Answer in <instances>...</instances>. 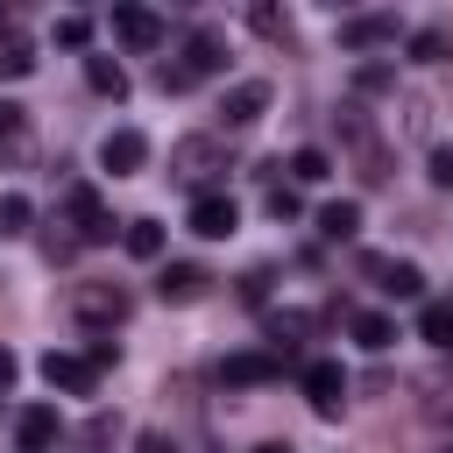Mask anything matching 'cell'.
<instances>
[{
  "instance_id": "14",
  "label": "cell",
  "mask_w": 453,
  "mask_h": 453,
  "mask_svg": "<svg viewBox=\"0 0 453 453\" xmlns=\"http://www.w3.org/2000/svg\"><path fill=\"white\" fill-rule=\"evenodd\" d=\"M276 375H283L276 354H226V361H219V382H226V389H255V382H276Z\"/></svg>"
},
{
  "instance_id": "33",
  "label": "cell",
  "mask_w": 453,
  "mask_h": 453,
  "mask_svg": "<svg viewBox=\"0 0 453 453\" xmlns=\"http://www.w3.org/2000/svg\"><path fill=\"white\" fill-rule=\"evenodd\" d=\"M134 453H177V439H170V432H142V439H134Z\"/></svg>"
},
{
  "instance_id": "23",
  "label": "cell",
  "mask_w": 453,
  "mask_h": 453,
  "mask_svg": "<svg viewBox=\"0 0 453 453\" xmlns=\"http://www.w3.org/2000/svg\"><path fill=\"white\" fill-rule=\"evenodd\" d=\"M326 177H333L326 149H297V156H290V184H326Z\"/></svg>"
},
{
  "instance_id": "18",
  "label": "cell",
  "mask_w": 453,
  "mask_h": 453,
  "mask_svg": "<svg viewBox=\"0 0 453 453\" xmlns=\"http://www.w3.org/2000/svg\"><path fill=\"white\" fill-rule=\"evenodd\" d=\"M28 71H35V50H28V42L14 35V21L0 14V78H28Z\"/></svg>"
},
{
  "instance_id": "36",
  "label": "cell",
  "mask_w": 453,
  "mask_h": 453,
  "mask_svg": "<svg viewBox=\"0 0 453 453\" xmlns=\"http://www.w3.org/2000/svg\"><path fill=\"white\" fill-rule=\"evenodd\" d=\"M255 453H290V446H255Z\"/></svg>"
},
{
  "instance_id": "16",
  "label": "cell",
  "mask_w": 453,
  "mask_h": 453,
  "mask_svg": "<svg viewBox=\"0 0 453 453\" xmlns=\"http://www.w3.org/2000/svg\"><path fill=\"white\" fill-rule=\"evenodd\" d=\"M14 446H21V453H50V446H57V411H42V403L21 411V418H14Z\"/></svg>"
},
{
  "instance_id": "3",
  "label": "cell",
  "mask_w": 453,
  "mask_h": 453,
  "mask_svg": "<svg viewBox=\"0 0 453 453\" xmlns=\"http://www.w3.org/2000/svg\"><path fill=\"white\" fill-rule=\"evenodd\" d=\"M64 205H71V241H78V248L113 241V212H106V198H99L92 184H71V191H64Z\"/></svg>"
},
{
  "instance_id": "1",
  "label": "cell",
  "mask_w": 453,
  "mask_h": 453,
  "mask_svg": "<svg viewBox=\"0 0 453 453\" xmlns=\"http://www.w3.org/2000/svg\"><path fill=\"white\" fill-rule=\"evenodd\" d=\"M333 127H340V142L354 149V170H361V184H382V177H389V170H382V134H375V120L361 113V99H340Z\"/></svg>"
},
{
  "instance_id": "29",
  "label": "cell",
  "mask_w": 453,
  "mask_h": 453,
  "mask_svg": "<svg viewBox=\"0 0 453 453\" xmlns=\"http://www.w3.org/2000/svg\"><path fill=\"white\" fill-rule=\"evenodd\" d=\"M248 28H255V35H269V42H276V35H283V14H276V7H269V0H255V7H248Z\"/></svg>"
},
{
  "instance_id": "24",
  "label": "cell",
  "mask_w": 453,
  "mask_h": 453,
  "mask_svg": "<svg viewBox=\"0 0 453 453\" xmlns=\"http://www.w3.org/2000/svg\"><path fill=\"white\" fill-rule=\"evenodd\" d=\"M418 333H425L432 347H453V304H425V311H418Z\"/></svg>"
},
{
  "instance_id": "28",
  "label": "cell",
  "mask_w": 453,
  "mask_h": 453,
  "mask_svg": "<svg viewBox=\"0 0 453 453\" xmlns=\"http://www.w3.org/2000/svg\"><path fill=\"white\" fill-rule=\"evenodd\" d=\"M262 205H269L276 219H297V184H283V177H276V184L262 191Z\"/></svg>"
},
{
  "instance_id": "2",
  "label": "cell",
  "mask_w": 453,
  "mask_h": 453,
  "mask_svg": "<svg viewBox=\"0 0 453 453\" xmlns=\"http://www.w3.org/2000/svg\"><path fill=\"white\" fill-rule=\"evenodd\" d=\"M212 170H226V149H219L212 134H191V142H177V149H170V177H177V184H191L198 198H205V177H212Z\"/></svg>"
},
{
  "instance_id": "7",
  "label": "cell",
  "mask_w": 453,
  "mask_h": 453,
  "mask_svg": "<svg viewBox=\"0 0 453 453\" xmlns=\"http://www.w3.org/2000/svg\"><path fill=\"white\" fill-rule=\"evenodd\" d=\"M304 396H311L319 418H340V403H347V375H340V361H304Z\"/></svg>"
},
{
  "instance_id": "26",
  "label": "cell",
  "mask_w": 453,
  "mask_h": 453,
  "mask_svg": "<svg viewBox=\"0 0 453 453\" xmlns=\"http://www.w3.org/2000/svg\"><path fill=\"white\" fill-rule=\"evenodd\" d=\"M28 219H35V205H28L21 191H7V198H0V234H21Z\"/></svg>"
},
{
  "instance_id": "10",
  "label": "cell",
  "mask_w": 453,
  "mask_h": 453,
  "mask_svg": "<svg viewBox=\"0 0 453 453\" xmlns=\"http://www.w3.org/2000/svg\"><path fill=\"white\" fill-rule=\"evenodd\" d=\"M241 226V205L226 198V191H205V198H191V234H205V241H226Z\"/></svg>"
},
{
  "instance_id": "6",
  "label": "cell",
  "mask_w": 453,
  "mask_h": 453,
  "mask_svg": "<svg viewBox=\"0 0 453 453\" xmlns=\"http://www.w3.org/2000/svg\"><path fill=\"white\" fill-rule=\"evenodd\" d=\"M396 35H403L396 14H347V21H340V50H354V57H361V50H389Z\"/></svg>"
},
{
  "instance_id": "11",
  "label": "cell",
  "mask_w": 453,
  "mask_h": 453,
  "mask_svg": "<svg viewBox=\"0 0 453 453\" xmlns=\"http://www.w3.org/2000/svg\"><path fill=\"white\" fill-rule=\"evenodd\" d=\"M361 269H368L389 297H425V269H418V262H396V255H361Z\"/></svg>"
},
{
  "instance_id": "20",
  "label": "cell",
  "mask_w": 453,
  "mask_h": 453,
  "mask_svg": "<svg viewBox=\"0 0 453 453\" xmlns=\"http://www.w3.org/2000/svg\"><path fill=\"white\" fill-rule=\"evenodd\" d=\"M85 85H92L99 99H127V71H120L113 57H85Z\"/></svg>"
},
{
  "instance_id": "8",
  "label": "cell",
  "mask_w": 453,
  "mask_h": 453,
  "mask_svg": "<svg viewBox=\"0 0 453 453\" xmlns=\"http://www.w3.org/2000/svg\"><path fill=\"white\" fill-rule=\"evenodd\" d=\"M177 64H184V78H191V85H198V78H219V71H226V35H219V28H198V35L184 42V57H177Z\"/></svg>"
},
{
  "instance_id": "5",
  "label": "cell",
  "mask_w": 453,
  "mask_h": 453,
  "mask_svg": "<svg viewBox=\"0 0 453 453\" xmlns=\"http://www.w3.org/2000/svg\"><path fill=\"white\" fill-rule=\"evenodd\" d=\"M262 113H269V85L262 78H241V85L219 92V127H255Z\"/></svg>"
},
{
  "instance_id": "30",
  "label": "cell",
  "mask_w": 453,
  "mask_h": 453,
  "mask_svg": "<svg viewBox=\"0 0 453 453\" xmlns=\"http://www.w3.org/2000/svg\"><path fill=\"white\" fill-rule=\"evenodd\" d=\"M389 78H396V71H389V64H361V71H354V92H382V85H389Z\"/></svg>"
},
{
  "instance_id": "9",
  "label": "cell",
  "mask_w": 453,
  "mask_h": 453,
  "mask_svg": "<svg viewBox=\"0 0 453 453\" xmlns=\"http://www.w3.org/2000/svg\"><path fill=\"white\" fill-rule=\"evenodd\" d=\"M99 163H106L113 177H134V170L149 163V134H142V127H113V134L99 142Z\"/></svg>"
},
{
  "instance_id": "35",
  "label": "cell",
  "mask_w": 453,
  "mask_h": 453,
  "mask_svg": "<svg viewBox=\"0 0 453 453\" xmlns=\"http://www.w3.org/2000/svg\"><path fill=\"white\" fill-rule=\"evenodd\" d=\"M14 375H21V361H14V354H7V347H0V389H7V382H14Z\"/></svg>"
},
{
  "instance_id": "19",
  "label": "cell",
  "mask_w": 453,
  "mask_h": 453,
  "mask_svg": "<svg viewBox=\"0 0 453 453\" xmlns=\"http://www.w3.org/2000/svg\"><path fill=\"white\" fill-rule=\"evenodd\" d=\"M0 163H28V113L0 106Z\"/></svg>"
},
{
  "instance_id": "21",
  "label": "cell",
  "mask_w": 453,
  "mask_h": 453,
  "mask_svg": "<svg viewBox=\"0 0 453 453\" xmlns=\"http://www.w3.org/2000/svg\"><path fill=\"white\" fill-rule=\"evenodd\" d=\"M120 241H127V255H134V262H156V255H163V226H156V219H127V226H120Z\"/></svg>"
},
{
  "instance_id": "17",
  "label": "cell",
  "mask_w": 453,
  "mask_h": 453,
  "mask_svg": "<svg viewBox=\"0 0 453 453\" xmlns=\"http://www.w3.org/2000/svg\"><path fill=\"white\" fill-rule=\"evenodd\" d=\"M319 234H326V241H354V234H361V205H354V198L319 205Z\"/></svg>"
},
{
  "instance_id": "13",
  "label": "cell",
  "mask_w": 453,
  "mask_h": 453,
  "mask_svg": "<svg viewBox=\"0 0 453 453\" xmlns=\"http://www.w3.org/2000/svg\"><path fill=\"white\" fill-rule=\"evenodd\" d=\"M113 35H120L127 50H163V14H149V7H113Z\"/></svg>"
},
{
  "instance_id": "22",
  "label": "cell",
  "mask_w": 453,
  "mask_h": 453,
  "mask_svg": "<svg viewBox=\"0 0 453 453\" xmlns=\"http://www.w3.org/2000/svg\"><path fill=\"white\" fill-rule=\"evenodd\" d=\"M354 340H361L368 354H382V347L396 340V319H382V311H354Z\"/></svg>"
},
{
  "instance_id": "31",
  "label": "cell",
  "mask_w": 453,
  "mask_h": 453,
  "mask_svg": "<svg viewBox=\"0 0 453 453\" xmlns=\"http://www.w3.org/2000/svg\"><path fill=\"white\" fill-rule=\"evenodd\" d=\"M432 184H439V191H453V142H439V149H432Z\"/></svg>"
},
{
  "instance_id": "4",
  "label": "cell",
  "mask_w": 453,
  "mask_h": 453,
  "mask_svg": "<svg viewBox=\"0 0 453 453\" xmlns=\"http://www.w3.org/2000/svg\"><path fill=\"white\" fill-rule=\"evenodd\" d=\"M71 311H78L85 326H120V319H127V290H120V283H78V290H71Z\"/></svg>"
},
{
  "instance_id": "25",
  "label": "cell",
  "mask_w": 453,
  "mask_h": 453,
  "mask_svg": "<svg viewBox=\"0 0 453 453\" xmlns=\"http://www.w3.org/2000/svg\"><path fill=\"white\" fill-rule=\"evenodd\" d=\"M446 57V28H418L411 35V64H439Z\"/></svg>"
},
{
  "instance_id": "34",
  "label": "cell",
  "mask_w": 453,
  "mask_h": 453,
  "mask_svg": "<svg viewBox=\"0 0 453 453\" xmlns=\"http://www.w3.org/2000/svg\"><path fill=\"white\" fill-rule=\"evenodd\" d=\"M85 361H92V368H113V361H120V347H113V340H92V354H85Z\"/></svg>"
},
{
  "instance_id": "12",
  "label": "cell",
  "mask_w": 453,
  "mask_h": 453,
  "mask_svg": "<svg viewBox=\"0 0 453 453\" xmlns=\"http://www.w3.org/2000/svg\"><path fill=\"white\" fill-rule=\"evenodd\" d=\"M42 382H50V389H71V396H85V389L99 382V368H92L85 354H57V347H50V354H42Z\"/></svg>"
},
{
  "instance_id": "32",
  "label": "cell",
  "mask_w": 453,
  "mask_h": 453,
  "mask_svg": "<svg viewBox=\"0 0 453 453\" xmlns=\"http://www.w3.org/2000/svg\"><path fill=\"white\" fill-rule=\"evenodd\" d=\"M156 85H163V92H191V78H184V64H170V57L156 64Z\"/></svg>"
},
{
  "instance_id": "15",
  "label": "cell",
  "mask_w": 453,
  "mask_h": 453,
  "mask_svg": "<svg viewBox=\"0 0 453 453\" xmlns=\"http://www.w3.org/2000/svg\"><path fill=\"white\" fill-rule=\"evenodd\" d=\"M205 283H212V276H205L198 262H170V269L156 276V297H163V304H191V297H205Z\"/></svg>"
},
{
  "instance_id": "27",
  "label": "cell",
  "mask_w": 453,
  "mask_h": 453,
  "mask_svg": "<svg viewBox=\"0 0 453 453\" xmlns=\"http://www.w3.org/2000/svg\"><path fill=\"white\" fill-rule=\"evenodd\" d=\"M57 42H64V50H85V42H92V21H85V14H57Z\"/></svg>"
}]
</instances>
